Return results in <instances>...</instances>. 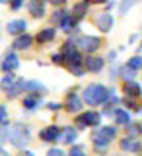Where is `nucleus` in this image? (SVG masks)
<instances>
[{"label": "nucleus", "instance_id": "obj_13", "mask_svg": "<svg viewBox=\"0 0 142 156\" xmlns=\"http://www.w3.org/2000/svg\"><path fill=\"white\" fill-rule=\"evenodd\" d=\"M105 67V60L101 57H96V55H88L85 58V70L92 72V73H100Z\"/></svg>", "mask_w": 142, "mask_h": 156}, {"label": "nucleus", "instance_id": "obj_36", "mask_svg": "<svg viewBox=\"0 0 142 156\" xmlns=\"http://www.w3.org/2000/svg\"><path fill=\"white\" fill-rule=\"evenodd\" d=\"M46 156H65V154H64V151L61 148H51L46 153Z\"/></svg>", "mask_w": 142, "mask_h": 156}, {"label": "nucleus", "instance_id": "obj_35", "mask_svg": "<svg viewBox=\"0 0 142 156\" xmlns=\"http://www.w3.org/2000/svg\"><path fill=\"white\" fill-rule=\"evenodd\" d=\"M23 3H24V0H8V5H10V8H12L13 12H17V10L21 8Z\"/></svg>", "mask_w": 142, "mask_h": 156}, {"label": "nucleus", "instance_id": "obj_20", "mask_svg": "<svg viewBox=\"0 0 142 156\" xmlns=\"http://www.w3.org/2000/svg\"><path fill=\"white\" fill-rule=\"evenodd\" d=\"M88 13V0H82V2H77L72 8V16L80 21V20Z\"/></svg>", "mask_w": 142, "mask_h": 156}, {"label": "nucleus", "instance_id": "obj_34", "mask_svg": "<svg viewBox=\"0 0 142 156\" xmlns=\"http://www.w3.org/2000/svg\"><path fill=\"white\" fill-rule=\"evenodd\" d=\"M8 114H7V107H5L3 104H0V125L3 124H8Z\"/></svg>", "mask_w": 142, "mask_h": 156}, {"label": "nucleus", "instance_id": "obj_4", "mask_svg": "<svg viewBox=\"0 0 142 156\" xmlns=\"http://www.w3.org/2000/svg\"><path fill=\"white\" fill-rule=\"evenodd\" d=\"M100 46H101V39L98 36H83V37L78 39V47H80L83 52L90 54V55L93 52H96L98 49H100Z\"/></svg>", "mask_w": 142, "mask_h": 156}, {"label": "nucleus", "instance_id": "obj_15", "mask_svg": "<svg viewBox=\"0 0 142 156\" xmlns=\"http://www.w3.org/2000/svg\"><path fill=\"white\" fill-rule=\"evenodd\" d=\"M119 148L122 151H127V153H137L140 150V141L137 138H129V136H124L119 141Z\"/></svg>", "mask_w": 142, "mask_h": 156}, {"label": "nucleus", "instance_id": "obj_19", "mask_svg": "<svg viewBox=\"0 0 142 156\" xmlns=\"http://www.w3.org/2000/svg\"><path fill=\"white\" fill-rule=\"evenodd\" d=\"M24 85H26V80L24 78H17V81H15V85L12 86V90H10L8 93H5L7 94L8 99H15V98H18L20 94H23L24 93Z\"/></svg>", "mask_w": 142, "mask_h": 156}, {"label": "nucleus", "instance_id": "obj_28", "mask_svg": "<svg viewBox=\"0 0 142 156\" xmlns=\"http://www.w3.org/2000/svg\"><path fill=\"white\" fill-rule=\"evenodd\" d=\"M100 132L103 135L106 136L108 140H113V138H116V135H118V130H116V127H113V125H103Z\"/></svg>", "mask_w": 142, "mask_h": 156}, {"label": "nucleus", "instance_id": "obj_8", "mask_svg": "<svg viewBox=\"0 0 142 156\" xmlns=\"http://www.w3.org/2000/svg\"><path fill=\"white\" fill-rule=\"evenodd\" d=\"M18 67H20V60H18V55L15 52H8L3 57L2 63H0V68H2L3 73H13Z\"/></svg>", "mask_w": 142, "mask_h": 156}, {"label": "nucleus", "instance_id": "obj_22", "mask_svg": "<svg viewBox=\"0 0 142 156\" xmlns=\"http://www.w3.org/2000/svg\"><path fill=\"white\" fill-rule=\"evenodd\" d=\"M54 37H56V29L54 28H46V29H43V31L38 33L36 41L39 44H46V42H51Z\"/></svg>", "mask_w": 142, "mask_h": 156}, {"label": "nucleus", "instance_id": "obj_33", "mask_svg": "<svg viewBox=\"0 0 142 156\" xmlns=\"http://www.w3.org/2000/svg\"><path fill=\"white\" fill-rule=\"evenodd\" d=\"M69 156H87L85 153H83V148L80 145H77V146H72L70 151H69Z\"/></svg>", "mask_w": 142, "mask_h": 156}, {"label": "nucleus", "instance_id": "obj_31", "mask_svg": "<svg viewBox=\"0 0 142 156\" xmlns=\"http://www.w3.org/2000/svg\"><path fill=\"white\" fill-rule=\"evenodd\" d=\"M8 132H10V127L7 124L0 125V148L5 145V141L8 140Z\"/></svg>", "mask_w": 142, "mask_h": 156}, {"label": "nucleus", "instance_id": "obj_23", "mask_svg": "<svg viewBox=\"0 0 142 156\" xmlns=\"http://www.w3.org/2000/svg\"><path fill=\"white\" fill-rule=\"evenodd\" d=\"M39 106H41V98H38V96L28 94L23 99V109H26V111H36Z\"/></svg>", "mask_w": 142, "mask_h": 156}, {"label": "nucleus", "instance_id": "obj_11", "mask_svg": "<svg viewBox=\"0 0 142 156\" xmlns=\"http://www.w3.org/2000/svg\"><path fill=\"white\" fill-rule=\"evenodd\" d=\"M24 93L41 98V96H44L47 93V88L44 86L41 81H38V80H26V85H24Z\"/></svg>", "mask_w": 142, "mask_h": 156}, {"label": "nucleus", "instance_id": "obj_30", "mask_svg": "<svg viewBox=\"0 0 142 156\" xmlns=\"http://www.w3.org/2000/svg\"><path fill=\"white\" fill-rule=\"evenodd\" d=\"M122 102H124V106L127 107V109H134L136 112H140V111H142V107L137 106V102L134 101V98L124 96V98H122Z\"/></svg>", "mask_w": 142, "mask_h": 156}, {"label": "nucleus", "instance_id": "obj_3", "mask_svg": "<svg viewBox=\"0 0 142 156\" xmlns=\"http://www.w3.org/2000/svg\"><path fill=\"white\" fill-rule=\"evenodd\" d=\"M101 122V114L96 111H87L75 117V125L78 129H85V127H98Z\"/></svg>", "mask_w": 142, "mask_h": 156}, {"label": "nucleus", "instance_id": "obj_21", "mask_svg": "<svg viewBox=\"0 0 142 156\" xmlns=\"http://www.w3.org/2000/svg\"><path fill=\"white\" fill-rule=\"evenodd\" d=\"M77 23H78L77 20L73 18L72 15H69V13H67L65 16L62 18V21L59 23V26H61V29H62V31H65V33H72L73 29L77 28Z\"/></svg>", "mask_w": 142, "mask_h": 156}, {"label": "nucleus", "instance_id": "obj_5", "mask_svg": "<svg viewBox=\"0 0 142 156\" xmlns=\"http://www.w3.org/2000/svg\"><path fill=\"white\" fill-rule=\"evenodd\" d=\"M110 141L105 135L100 132V129L98 130H93L92 132V143H93V150L96 151V153H105V151L108 150V146H110Z\"/></svg>", "mask_w": 142, "mask_h": 156}, {"label": "nucleus", "instance_id": "obj_27", "mask_svg": "<svg viewBox=\"0 0 142 156\" xmlns=\"http://www.w3.org/2000/svg\"><path fill=\"white\" fill-rule=\"evenodd\" d=\"M137 2H139V0H121L119 7H118V12H119V15H126Z\"/></svg>", "mask_w": 142, "mask_h": 156}, {"label": "nucleus", "instance_id": "obj_14", "mask_svg": "<svg viewBox=\"0 0 142 156\" xmlns=\"http://www.w3.org/2000/svg\"><path fill=\"white\" fill-rule=\"evenodd\" d=\"M28 12L33 18H43L46 13L44 0H29L28 2Z\"/></svg>", "mask_w": 142, "mask_h": 156}, {"label": "nucleus", "instance_id": "obj_38", "mask_svg": "<svg viewBox=\"0 0 142 156\" xmlns=\"http://www.w3.org/2000/svg\"><path fill=\"white\" fill-rule=\"evenodd\" d=\"M108 58H110V60H114V58H116V51H110V54H108Z\"/></svg>", "mask_w": 142, "mask_h": 156}, {"label": "nucleus", "instance_id": "obj_7", "mask_svg": "<svg viewBox=\"0 0 142 156\" xmlns=\"http://www.w3.org/2000/svg\"><path fill=\"white\" fill-rule=\"evenodd\" d=\"M59 136H61V129L57 125H47L39 132V138L44 143H54V141L59 140Z\"/></svg>", "mask_w": 142, "mask_h": 156}, {"label": "nucleus", "instance_id": "obj_17", "mask_svg": "<svg viewBox=\"0 0 142 156\" xmlns=\"http://www.w3.org/2000/svg\"><path fill=\"white\" fill-rule=\"evenodd\" d=\"M113 119L118 125H129L132 122V117H131V112L126 111V109H121V107H116L114 109V114H113Z\"/></svg>", "mask_w": 142, "mask_h": 156}, {"label": "nucleus", "instance_id": "obj_39", "mask_svg": "<svg viewBox=\"0 0 142 156\" xmlns=\"http://www.w3.org/2000/svg\"><path fill=\"white\" fill-rule=\"evenodd\" d=\"M20 156H34V153H33V151H23Z\"/></svg>", "mask_w": 142, "mask_h": 156}, {"label": "nucleus", "instance_id": "obj_6", "mask_svg": "<svg viewBox=\"0 0 142 156\" xmlns=\"http://www.w3.org/2000/svg\"><path fill=\"white\" fill-rule=\"evenodd\" d=\"M95 24H96V28L100 29L101 33H110L111 31V28L114 26V18H113V15L111 13H100L96 16L95 20Z\"/></svg>", "mask_w": 142, "mask_h": 156}, {"label": "nucleus", "instance_id": "obj_29", "mask_svg": "<svg viewBox=\"0 0 142 156\" xmlns=\"http://www.w3.org/2000/svg\"><path fill=\"white\" fill-rule=\"evenodd\" d=\"M127 67H131L132 70H140L142 68V55H134V57H131L129 60H127V63H126Z\"/></svg>", "mask_w": 142, "mask_h": 156}, {"label": "nucleus", "instance_id": "obj_16", "mask_svg": "<svg viewBox=\"0 0 142 156\" xmlns=\"http://www.w3.org/2000/svg\"><path fill=\"white\" fill-rule=\"evenodd\" d=\"M122 91H124V94L129 96V98H139V96H142V86H140V83H137L136 80L124 81Z\"/></svg>", "mask_w": 142, "mask_h": 156}, {"label": "nucleus", "instance_id": "obj_1", "mask_svg": "<svg viewBox=\"0 0 142 156\" xmlns=\"http://www.w3.org/2000/svg\"><path fill=\"white\" fill-rule=\"evenodd\" d=\"M110 93L111 91L101 83H90L82 93V101L83 104H88L92 107L105 106L110 99Z\"/></svg>", "mask_w": 142, "mask_h": 156}, {"label": "nucleus", "instance_id": "obj_9", "mask_svg": "<svg viewBox=\"0 0 142 156\" xmlns=\"http://www.w3.org/2000/svg\"><path fill=\"white\" fill-rule=\"evenodd\" d=\"M64 107H65V111H69V112H78V111H82V107H83V101L80 99V96H78L75 91H70L65 96Z\"/></svg>", "mask_w": 142, "mask_h": 156}, {"label": "nucleus", "instance_id": "obj_42", "mask_svg": "<svg viewBox=\"0 0 142 156\" xmlns=\"http://www.w3.org/2000/svg\"><path fill=\"white\" fill-rule=\"evenodd\" d=\"M8 2V0H0V3H7Z\"/></svg>", "mask_w": 142, "mask_h": 156}, {"label": "nucleus", "instance_id": "obj_37", "mask_svg": "<svg viewBox=\"0 0 142 156\" xmlns=\"http://www.w3.org/2000/svg\"><path fill=\"white\" fill-rule=\"evenodd\" d=\"M46 107H47L49 111H59L62 107V104H59V102H47Z\"/></svg>", "mask_w": 142, "mask_h": 156}, {"label": "nucleus", "instance_id": "obj_24", "mask_svg": "<svg viewBox=\"0 0 142 156\" xmlns=\"http://www.w3.org/2000/svg\"><path fill=\"white\" fill-rule=\"evenodd\" d=\"M15 81H17V76H15L13 73H5V75L0 78V90L8 93L12 90V86L15 85Z\"/></svg>", "mask_w": 142, "mask_h": 156}, {"label": "nucleus", "instance_id": "obj_18", "mask_svg": "<svg viewBox=\"0 0 142 156\" xmlns=\"http://www.w3.org/2000/svg\"><path fill=\"white\" fill-rule=\"evenodd\" d=\"M31 44H33V36H29V34H21V36H18L13 41L12 47L15 51H26V49L31 47Z\"/></svg>", "mask_w": 142, "mask_h": 156}, {"label": "nucleus", "instance_id": "obj_25", "mask_svg": "<svg viewBox=\"0 0 142 156\" xmlns=\"http://www.w3.org/2000/svg\"><path fill=\"white\" fill-rule=\"evenodd\" d=\"M126 132H127V136H129V138L139 140V136L142 135V125L137 124V122H131V124L126 127Z\"/></svg>", "mask_w": 142, "mask_h": 156}, {"label": "nucleus", "instance_id": "obj_10", "mask_svg": "<svg viewBox=\"0 0 142 156\" xmlns=\"http://www.w3.org/2000/svg\"><path fill=\"white\" fill-rule=\"evenodd\" d=\"M26 28H28L26 20H21V18L12 20V21L7 23V33L12 34V36H21L26 31Z\"/></svg>", "mask_w": 142, "mask_h": 156}, {"label": "nucleus", "instance_id": "obj_43", "mask_svg": "<svg viewBox=\"0 0 142 156\" xmlns=\"http://www.w3.org/2000/svg\"><path fill=\"white\" fill-rule=\"evenodd\" d=\"M140 49H142V44H140Z\"/></svg>", "mask_w": 142, "mask_h": 156}, {"label": "nucleus", "instance_id": "obj_32", "mask_svg": "<svg viewBox=\"0 0 142 156\" xmlns=\"http://www.w3.org/2000/svg\"><path fill=\"white\" fill-rule=\"evenodd\" d=\"M67 15V12L65 10H56V12H54V15L51 16V23H54V24H59L62 21V18L65 16Z\"/></svg>", "mask_w": 142, "mask_h": 156}, {"label": "nucleus", "instance_id": "obj_26", "mask_svg": "<svg viewBox=\"0 0 142 156\" xmlns=\"http://www.w3.org/2000/svg\"><path fill=\"white\" fill-rule=\"evenodd\" d=\"M136 75H137V72L132 70V68L127 67V65H122L119 68V78H122L124 81H132L136 78Z\"/></svg>", "mask_w": 142, "mask_h": 156}, {"label": "nucleus", "instance_id": "obj_41", "mask_svg": "<svg viewBox=\"0 0 142 156\" xmlns=\"http://www.w3.org/2000/svg\"><path fill=\"white\" fill-rule=\"evenodd\" d=\"M0 156H10L8 153H7V151H5L3 148H0Z\"/></svg>", "mask_w": 142, "mask_h": 156}, {"label": "nucleus", "instance_id": "obj_2", "mask_svg": "<svg viewBox=\"0 0 142 156\" xmlns=\"http://www.w3.org/2000/svg\"><path fill=\"white\" fill-rule=\"evenodd\" d=\"M31 138V130L26 124L23 122H15L10 125V132H8V141L13 148L17 150H24L26 145L29 143Z\"/></svg>", "mask_w": 142, "mask_h": 156}, {"label": "nucleus", "instance_id": "obj_12", "mask_svg": "<svg viewBox=\"0 0 142 156\" xmlns=\"http://www.w3.org/2000/svg\"><path fill=\"white\" fill-rule=\"evenodd\" d=\"M77 136H78V132L75 127H72V125H67V127H64V129H61V136H59V141L64 145H72L73 141L77 140Z\"/></svg>", "mask_w": 142, "mask_h": 156}, {"label": "nucleus", "instance_id": "obj_40", "mask_svg": "<svg viewBox=\"0 0 142 156\" xmlns=\"http://www.w3.org/2000/svg\"><path fill=\"white\" fill-rule=\"evenodd\" d=\"M136 39H137V34H132V36H131V39H129V44L136 42Z\"/></svg>", "mask_w": 142, "mask_h": 156}]
</instances>
